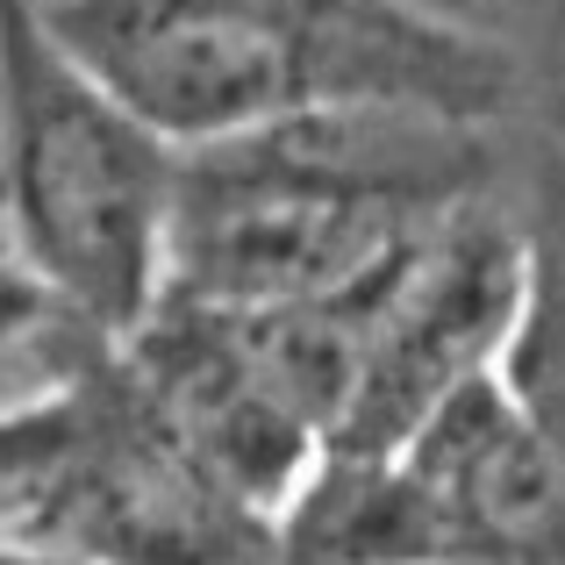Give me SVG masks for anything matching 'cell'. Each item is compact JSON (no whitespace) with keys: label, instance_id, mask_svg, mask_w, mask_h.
I'll return each mask as SVG.
<instances>
[{"label":"cell","instance_id":"cell-1","mask_svg":"<svg viewBox=\"0 0 565 565\" xmlns=\"http://www.w3.org/2000/svg\"><path fill=\"white\" fill-rule=\"evenodd\" d=\"M515 122L429 108H316L180 151L166 294L193 308H294L365 279L458 207L509 193Z\"/></svg>","mask_w":565,"mask_h":565},{"label":"cell","instance_id":"cell-2","mask_svg":"<svg viewBox=\"0 0 565 565\" xmlns=\"http://www.w3.org/2000/svg\"><path fill=\"white\" fill-rule=\"evenodd\" d=\"M43 29L166 143L244 137L316 108L523 122V43L401 0H36Z\"/></svg>","mask_w":565,"mask_h":565},{"label":"cell","instance_id":"cell-3","mask_svg":"<svg viewBox=\"0 0 565 565\" xmlns=\"http://www.w3.org/2000/svg\"><path fill=\"white\" fill-rule=\"evenodd\" d=\"M180 143L122 108L36 0H0V244L79 330L122 337L166 294Z\"/></svg>","mask_w":565,"mask_h":565},{"label":"cell","instance_id":"cell-4","mask_svg":"<svg viewBox=\"0 0 565 565\" xmlns=\"http://www.w3.org/2000/svg\"><path fill=\"white\" fill-rule=\"evenodd\" d=\"M386 458L423 509L437 565H565V466L494 373L466 380Z\"/></svg>","mask_w":565,"mask_h":565},{"label":"cell","instance_id":"cell-5","mask_svg":"<svg viewBox=\"0 0 565 565\" xmlns=\"http://www.w3.org/2000/svg\"><path fill=\"white\" fill-rule=\"evenodd\" d=\"M494 380L565 466V158H552L537 137L523 166V294Z\"/></svg>","mask_w":565,"mask_h":565},{"label":"cell","instance_id":"cell-6","mask_svg":"<svg viewBox=\"0 0 565 565\" xmlns=\"http://www.w3.org/2000/svg\"><path fill=\"white\" fill-rule=\"evenodd\" d=\"M100 344H108V337L65 322V316H57V308L22 279V265L8 258V244H0V394H29V386L65 380L72 365L94 359Z\"/></svg>","mask_w":565,"mask_h":565},{"label":"cell","instance_id":"cell-7","mask_svg":"<svg viewBox=\"0 0 565 565\" xmlns=\"http://www.w3.org/2000/svg\"><path fill=\"white\" fill-rule=\"evenodd\" d=\"M530 137L544 143L552 158H565V0H544L537 14V43H530Z\"/></svg>","mask_w":565,"mask_h":565},{"label":"cell","instance_id":"cell-8","mask_svg":"<svg viewBox=\"0 0 565 565\" xmlns=\"http://www.w3.org/2000/svg\"><path fill=\"white\" fill-rule=\"evenodd\" d=\"M401 8H423L451 29H480V36L515 43V22H523V14H544V0H401Z\"/></svg>","mask_w":565,"mask_h":565}]
</instances>
